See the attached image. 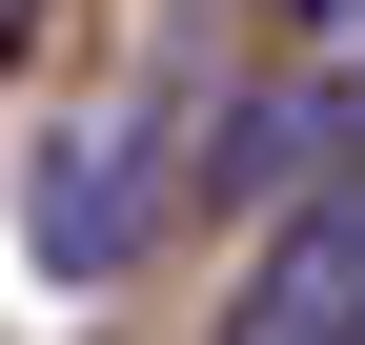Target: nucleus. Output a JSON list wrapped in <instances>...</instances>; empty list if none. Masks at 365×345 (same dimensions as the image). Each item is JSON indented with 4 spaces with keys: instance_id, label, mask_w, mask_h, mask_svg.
I'll return each instance as SVG.
<instances>
[{
    "instance_id": "f257e3e1",
    "label": "nucleus",
    "mask_w": 365,
    "mask_h": 345,
    "mask_svg": "<svg viewBox=\"0 0 365 345\" xmlns=\"http://www.w3.org/2000/svg\"><path fill=\"white\" fill-rule=\"evenodd\" d=\"M143 183H163V81H122V102H81L61 143H41V183H21V244L61 284H102L122 244H143Z\"/></svg>"
},
{
    "instance_id": "f03ea898",
    "label": "nucleus",
    "mask_w": 365,
    "mask_h": 345,
    "mask_svg": "<svg viewBox=\"0 0 365 345\" xmlns=\"http://www.w3.org/2000/svg\"><path fill=\"white\" fill-rule=\"evenodd\" d=\"M223 345H365V163L264 224V264L223 284Z\"/></svg>"
},
{
    "instance_id": "7ed1b4c3",
    "label": "nucleus",
    "mask_w": 365,
    "mask_h": 345,
    "mask_svg": "<svg viewBox=\"0 0 365 345\" xmlns=\"http://www.w3.org/2000/svg\"><path fill=\"white\" fill-rule=\"evenodd\" d=\"M21 41H41V0H0V61H21Z\"/></svg>"
}]
</instances>
